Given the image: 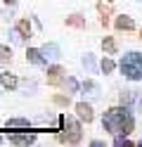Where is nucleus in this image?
Returning <instances> with one entry per match:
<instances>
[{"mask_svg": "<svg viewBox=\"0 0 142 147\" xmlns=\"http://www.w3.org/2000/svg\"><path fill=\"white\" fill-rule=\"evenodd\" d=\"M102 128L111 135H130L133 128H135V116H133V109L126 105L118 107H109L102 116Z\"/></svg>", "mask_w": 142, "mask_h": 147, "instance_id": "obj_1", "label": "nucleus"}, {"mask_svg": "<svg viewBox=\"0 0 142 147\" xmlns=\"http://www.w3.org/2000/svg\"><path fill=\"white\" fill-rule=\"evenodd\" d=\"M118 69L128 81H142V52L137 50L126 52L118 62Z\"/></svg>", "mask_w": 142, "mask_h": 147, "instance_id": "obj_2", "label": "nucleus"}, {"mask_svg": "<svg viewBox=\"0 0 142 147\" xmlns=\"http://www.w3.org/2000/svg\"><path fill=\"white\" fill-rule=\"evenodd\" d=\"M59 123H62V131H59V140H62V142H66V145H76V142H81L83 131H81V123L76 121L73 116L64 114V116L59 119Z\"/></svg>", "mask_w": 142, "mask_h": 147, "instance_id": "obj_3", "label": "nucleus"}, {"mask_svg": "<svg viewBox=\"0 0 142 147\" xmlns=\"http://www.w3.org/2000/svg\"><path fill=\"white\" fill-rule=\"evenodd\" d=\"M121 105H126L130 109H142V93L140 90H123L121 93Z\"/></svg>", "mask_w": 142, "mask_h": 147, "instance_id": "obj_4", "label": "nucleus"}, {"mask_svg": "<svg viewBox=\"0 0 142 147\" xmlns=\"http://www.w3.org/2000/svg\"><path fill=\"white\" fill-rule=\"evenodd\" d=\"M40 52H43L45 62H55V59H59V45H57V43H45L43 48H40Z\"/></svg>", "mask_w": 142, "mask_h": 147, "instance_id": "obj_5", "label": "nucleus"}, {"mask_svg": "<svg viewBox=\"0 0 142 147\" xmlns=\"http://www.w3.org/2000/svg\"><path fill=\"white\" fill-rule=\"evenodd\" d=\"M76 114H78V119H81V121H85V123H90L92 119H95L92 107H90L88 102H78V105H76Z\"/></svg>", "mask_w": 142, "mask_h": 147, "instance_id": "obj_6", "label": "nucleus"}, {"mask_svg": "<svg viewBox=\"0 0 142 147\" xmlns=\"http://www.w3.org/2000/svg\"><path fill=\"white\" fill-rule=\"evenodd\" d=\"M47 83H50V86L64 83V69L62 67H50V69H47Z\"/></svg>", "mask_w": 142, "mask_h": 147, "instance_id": "obj_7", "label": "nucleus"}, {"mask_svg": "<svg viewBox=\"0 0 142 147\" xmlns=\"http://www.w3.org/2000/svg\"><path fill=\"white\" fill-rule=\"evenodd\" d=\"M114 26H116L118 31H133V29H135V22H133L130 17L121 14V17H116V22H114Z\"/></svg>", "mask_w": 142, "mask_h": 147, "instance_id": "obj_8", "label": "nucleus"}, {"mask_svg": "<svg viewBox=\"0 0 142 147\" xmlns=\"http://www.w3.org/2000/svg\"><path fill=\"white\" fill-rule=\"evenodd\" d=\"M33 140H36L33 133H22V135L14 133V135H9V142H12V145H31Z\"/></svg>", "mask_w": 142, "mask_h": 147, "instance_id": "obj_9", "label": "nucleus"}, {"mask_svg": "<svg viewBox=\"0 0 142 147\" xmlns=\"http://www.w3.org/2000/svg\"><path fill=\"white\" fill-rule=\"evenodd\" d=\"M0 86H5L7 90H12V88H17L19 86V78L14 76V74H0Z\"/></svg>", "mask_w": 142, "mask_h": 147, "instance_id": "obj_10", "label": "nucleus"}, {"mask_svg": "<svg viewBox=\"0 0 142 147\" xmlns=\"http://www.w3.org/2000/svg\"><path fill=\"white\" fill-rule=\"evenodd\" d=\"M26 59L31 62V64H45L43 52H40V50H36V48H28V52H26Z\"/></svg>", "mask_w": 142, "mask_h": 147, "instance_id": "obj_11", "label": "nucleus"}, {"mask_svg": "<svg viewBox=\"0 0 142 147\" xmlns=\"http://www.w3.org/2000/svg\"><path fill=\"white\" fill-rule=\"evenodd\" d=\"M102 50L107 55H116V40H114L111 36H107V38L102 40Z\"/></svg>", "mask_w": 142, "mask_h": 147, "instance_id": "obj_12", "label": "nucleus"}, {"mask_svg": "<svg viewBox=\"0 0 142 147\" xmlns=\"http://www.w3.org/2000/svg\"><path fill=\"white\" fill-rule=\"evenodd\" d=\"M66 26H73V29H85V19L78 14H73V17H66Z\"/></svg>", "mask_w": 142, "mask_h": 147, "instance_id": "obj_13", "label": "nucleus"}, {"mask_svg": "<svg viewBox=\"0 0 142 147\" xmlns=\"http://www.w3.org/2000/svg\"><path fill=\"white\" fill-rule=\"evenodd\" d=\"M17 29H19V33H22V36H24L26 40L31 38V24H28V19H19V24H17Z\"/></svg>", "mask_w": 142, "mask_h": 147, "instance_id": "obj_14", "label": "nucleus"}, {"mask_svg": "<svg viewBox=\"0 0 142 147\" xmlns=\"http://www.w3.org/2000/svg\"><path fill=\"white\" fill-rule=\"evenodd\" d=\"M7 128H28V119H7Z\"/></svg>", "mask_w": 142, "mask_h": 147, "instance_id": "obj_15", "label": "nucleus"}, {"mask_svg": "<svg viewBox=\"0 0 142 147\" xmlns=\"http://www.w3.org/2000/svg\"><path fill=\"white\" fill-rule=\"evenodd\" d=\"M62 86H64L66 93H76V90H78V81L69 76V78H64V83H62Z\"/></svg>", "mask_w": 142, "mask_h": 147, "instance_id": "obj_16", "label": "nucleus"}, {"mask_svg": "<svg viewBox=\"0 0 142 147\" xmlns=\"http://www.w3.org/2000/svg\"><path fill=\"white\" fill-rule=\"evenodd\" d=\"M100 69H102L104 74H111L114 69H116V64H114V59H111V57H104V59H102V64H100Z\"/></svg>", "mask_w": 142, "mask_h": 147, "instance_id": "obj_17", "label": "nucleus"}, {"mask_svg": "<svg viewBox=\"0 0 142 147\" xmlns=\"http://www.w3.org/2000/svg\"><path fill=\"white\" fill-rule=\"evenodd\" d=\"M81 88H83V95H92V97L97 95V86H95L92 81H85V83H83Z\"/></svg>", "mask_w": 142, "mask_h": 147, "instance_id": "obj_18", "label": "nucleus"}, {"mask_svg": "<svg viewBox=\"0 0 142 147\" xmlns=\"http://www.w3.org/2000/svg\"><path fill=\"white\" fill-rule=\"evenodd\" d=\"M133 142L128 140V135H116L114 138V147H130Z\"/></svg>", "mask_w": 142, "mask_h": 147, "instance_id": "obj_19", "label": "nucleus"}, {"mask_svg": "<svg viewBox=\"0 0 142 147\" xmlns=\"http://www.w3.org/2000/svg\"><path fill=\"white\" fill-rule=\"evenodd\" d=\"M9 36H12V43H17V45H24V43H26V38H24L22 33H19V29H17V26H14L12 31H9Z\"/></svg>", "mask_w": 142, "mask_h": 147, "instance_id": "obj_20", "label": "nucleus"}, {"mask_svg": "<svg viewBox=\"0 0 142 147\" xmlns=\"http://www.w3.org/2000/svg\"><path fill=\"white\" fill-rule=\"evenodd\" d=\"M83 67L88 69L90 74H95V57H92V55H85V57H83Z\"/></svg>", "mask_w": 142, "mask_h": 147, "instance_id": "obj_21", "label": "nucleus"}, {"mask_svg": "<svg viewBox=\"0 0 142 147\" xmlns=\"http://www.w3.org/2000/svg\"><path fill=\"white\" fill-rule=\"evenodd\" d=\"M0 59H3V62H9V59H12V48L0 45Z\"/></svg>", "mask_w": 142, "mask_h": 147, "instance_id": "obj_22", "label": "nucleus"}, {"mask_svg": "<svg viewBox=\"0 0 142 147\" xmlns=\"http://www.w3.org/2000/svg\"><path fill=\"white\" fill-rule=\"evenodd\" d=\"M55 102L57 105H69V95H55Z\"/></svg>", "mask_w": 142, "mask_h": 147, "instance_id": "obj_23", "label": "nucleus"}, {"mask_svg": "<svg viewBox=\"0 0 142 147\" xmlns=\"http://www.w3.org/2000/svg\"><path fill=\"white\" fill-rule=\"evenodd\" d=\"M3 3H5V5H14L17 0H3Z\"/></svg>", "mask_w": 142, "mask_h": 147, "instance_id": "obj_24", "label": "nucleus"}, {"mask_svg": "<svg viewBox=\"0 0 142 147\" xmlns=\"http://www.w3.org/2000/svg\"><path fill=\"white\" fill-rule=\"evenodd\" d=\"M137 145H140V147H142V140H140V142H137Z\"/></svg>", "mask_w": 142, "mask_h": 147, "instance_id": "obj_25", "label": "nucleus"}, {"mask_svg": "<svg viewBox=\"0 0 142 147\" xmlns=\"http://www.w3.org/2000/svg\"><path fill=\"white\" fill-rule=\"evenodd\" d=\"M109 3H116V0H109Z\"/></svg>", "mask_w": 142, "mask_h": 147, "instance_id": "obj_26", "label": "nucleus"}, {"mask_svg": "<svg viewBox=\"0 0 142 147\" xmlns=\"http://www.w3.org/2000/svg\"><path fill=\"white\" fill-rule=\"evenodd\" d=\"M0 142H3V135H0Z\"/></svg>", "mask_w": 142, "mask_h": 147, "instance_id": "obj_27", "label": "nucleus"}, {"mask_svg": "<svg viewBox=\"0 0 142 147\" xmlns=\"http://www.w3.org/2000/svg\"><path fill=\"white\" fill-rule=\"evenodd\" d=\"M140 33H142V31H140Z\"/></svg>", "mask_w": 142, "mask_h": 147, "instance_id": "obj_28", "label": "nucleus"}]
</instances>
